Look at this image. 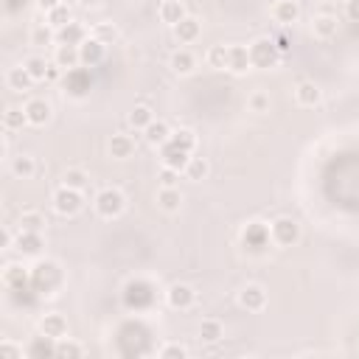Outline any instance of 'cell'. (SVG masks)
Wrapping results in <instances>:
<instances>
[{
	"mask_svg": "<svg viewBox=\"0 0 359 359\" xmlns=\"http://www.w3.org/2000/svg\"><path fill=\"white\" fill-rule=\"evenodd\" d=\"M272 40H275V45H278V51H281V53L290 51V40H286L283 34H278V37H272Z\"/></svg>",
	"mask_w": 359,
	"mask_h": 359,
	"instance_id": "11a10c76",
	"label": "cell"
},
{
	"mask_svg": "<svg viewBox=\"0 0 359 359\" xmlns=\"http://www.w3.org/2000/svg\"><path fill=\"white\" fill-rule=\"evenodd\" d=\"M45 23L51 26V28H62V26H67V23H74V12H70V6L67 3H62V6H56V9H51L48 15H45Z\"/></svg>",
	"mask_w": 359,
	"mask_h": 359,
	"instance_id": "8d00e7d4",
	"label": "cell"
},
{
	"mask_svg": "<svg viewBox=\"0 0 359 359\" xmlns=\"http://www.w3.org/2000/svg\"><path fill=\"white\" fill-rule=\"evenodd\" d=\"M239 306L247 309V312H261V309L267 306V292H264V286L247 283L244 290L239 292Z\"/></svg>",
	"mask_w": 359,
	"mask_h": 359,
	"instance_id": "7c38bea8",
	"label": "cell"
},
{
	"mask_svg": "<svg viewBox=\"0 0 359 359\" xmlns=\"http://www.w3.org/2000/svg\"><path fill=\"white\" fill-rule=\"evenodd\" d=\"M269 93H264V90H256L250 99H247V107L253 110V112H269Z\"/></svg>",
	"mask_w": 359,
	"mask_h": 359,
	"instance_id": "f6af8a7d",
	"label": "cell"
},
{
	"mask_svg": "<svg viewBox=\"0 0 359 359\" xmlns=\"http://www.w3.org/2000/svg\"><path fill=\"white\" fill-rule=\"evenodd\" d=\"M152 121H155V110L149 104H135L132 107V112H129V126L132 129H140L143 132Z\"/></svg>",
	"mask_w": 359,
	"mask_h": 359,
	"instance_id": "4dcf8cb0",
	"label": "cell"
},
{
	"mask_svg": "<svg viewBox=\"0 0 359 359\" xmlns=\"http://www.w3.org/2000/svg\"><path fill=\"white\" fill-rule=\"evenodd\" d=\"M23 110H26L28 126H45L51 121V115H53V110H51V104L45 99H28L23 104Z\"/></svg>",
	"mask_w": 359,
	"mask_h": 359,
	"instance_id": "8fae6325",
	"label": "cell"
},
{
	"mask_svg": "<svg viewBox=\"0 0 359 359\" xmlns=\"http://www.w3.org/2000/svg\"><path fill=\"white\" fill-rule=\"evenodd\" d=\"M90 37L99 40V42H104V45H112V42L118 40V28H115L112 23H96V26L90 28Z\"/></svg>",
	"mask_w": 359,
	"mask_h": 359,
	"instance_id": "60d3db41",
	"label": "cell"
},
{
	"mask_svg": "<svg viewBox=\"0 0 359 359\" xmlns=\"http://www.w3.org/2000/svg\"><path fill=\"white\" fill-rule=\"evenodd\" d=\"M23 67L31 74V79H34V82H45L51 62H48L45 56H40V53H31V56H26V59H23Z\"/></svg>",
	"mask_w": 359,
	"mask_h": 359,
	"instance_id": "f1b7e54d",
	"label": "cell"
},
{
	"mask_svg": "<svg viewBox=\"0 0 359 359\" xmlns=\"http://www.w3.org/2000/svg\"><path fill=\"white\" fill-rule=\"evenodd\" d=\"M298 17H301L298 0H278L272 6V20L281 26H292V23H298Z\"/></svg>",
	"mask_w": 359,
	"mask_h": 359,
	"instance_id": "e0dca14e",
	"label": "cell"
},
{
	"mask_svg": "<svg viewBox=\"0 0 359 359\" xmlns=\"http://www.w3.org/2000/svg\"><path fill=\"white\" fill-rule=\"evenodd\" d=\"M152 301H155V295H152V290H149V283H143V281H132V283H126L124 303H126L129 309H135V312L149 309V306H152Z\"/></svg>",
	"mask_w": 359,
	"mask_h": 359,
	"instance_id": "52a82bcc",
	"label": "cell"
},
{
	"mask_svg": "<svg viewBox=\"0 0 359 359\" xmlns=\"http://www.w3.org/2000/svg\"><path fill=\"white\" fill-rule=\"evenodd\" d=\"M0 247H3V250L15 247V236H12V231H9V228H3V233H0Z\"/></svg>",
	"mask_w": 359,
	"mask_h": 359,
	"instance_id": "f5cc1de1",
	"label": "cell"
},
{
	"mask_svg": "<svg viewBox=\"0 0 359 359\" xmlns=\"http://www.w3.org/2000/svg\"><path fill=\"white\" fill-rule=\"evenodd\" d=\"M188 160H191V155H188V152H183V149H177L174 143H163V147H160V163H163L166 169L185 172Z\"/></svg>",
	"mask_w": 359,
	"mask_h": 359,
	"instance_id": "2e32d148",
	"label": "cell"
},
{
	"mask_svg": "<svg viewBox=\"0 0 359 359\" xmlns=\"http://www.w3.org/2000/svg\"><path fill=\"white\" fill-rule=\"evenodd\" d=\"M12 174H15V177H23V180L34 177V174H37V160H34L31 155H17V158H12Z\"/></svg>",
	"mask_w": 359,
	"mask_h": 359,
	"instance_id": "d590c367",
	"label": "cell"
},
{
	"mask_svg": "<svg viewBox=\"0 0 359 359\" xmlns=\"http://www.w3.org/2000/svg\"><path fill=\"white\" fill-rule=\"evenodd\" d=\"M62 70H65V67H59L56 62H51V67H48V76H45V82H59V79H65V76H62Z\"/></svg>",
	"mask_w": 359,
	"mask_h": 359,
	"instance_id": "816d5d0a",
	"label": "cell"
},
{
	"mask_svg": "<svg viewBox=\"0 0 359 359\" xmlns=\"http://www.w3.org/2000/svg\"><path fill=\"white\" fill-rule=\"evenodd\" d=\"M82 353H85V348H82L79 342L67 340V337L56 340V356H62V359H79Z\"/></svg>",
	"mask_w": 359,
	"mask_h": 359,
	"instance_id": "b9f144b4",
	"label": "cell"
},
{
	"mask_svg": "<svg viewBox=\"0 0 359 359\" xmlns=\"http://www.w3.org/2000/svg\"><path fill=\"white\" fill-rule=\"evenodd\" d=\"M26 3H28V0H6V12H9V15H15V12L26 9Z\"/></svg>",
	"mask_w": 359,
	"mask_h": 359,
	"instance_id": "db71d44e",
	"label": "cell"
},
{
	"mask_svg": "<svg viewBox=\"0 0 359 359\" xmlns=\"http://www.w3.org/2000/svg\"><path fill=\"white\" fill-rule=\"evenodd\" d=\"M253 65H250V51L244 45H228V70L236 76L247 74Z\"/></svg>",
	"mask_w": 359,
	"mask_h": 359,
	"instance_id": "ac0fdd59",
	"label": "cell"
},
{
	"mask_svg": "<svg viewBox=\"0 0 359 359\" xmlns=\"http://www.w3.org/2000/svg\"><path fill=\"white\" fill-rule=\"evenodd\" d=\"M208 172H210V166H208V160L205 158H194L191 155V160H188V166H185V177L191 180V183H199V180H205L208 177Z\"/></svg>",
	"mask_w": 359,
	"mask_h": 359,
	"instance_id": "ab89813d",
	"label": "cell"
},
{
	"mask_svg": "<svg viewBox=\"0 0 359 359\" xmlns=\"http://www.w3.org/2000/svg\"><path fill=\"white\" fill-rule=\"evenodd\" d=\"M15 250L23 256V258H37L42 250H45V242H42V233H28V231H17L15 236Z\"/></svg>",
	"mask_w": 359,
	"mask_h": 359,
	"instance_id": "9c48e42d",
	"label": "cell"
},
{
	"mask_svg": "<svg viewBox=\"0 0 359 359\" xmlns=\"http://www.w3.org/2000/svg\"><path fill=\"white\" fill-rule=\"evenodd\" d=\"M79 3H82V6H87V9H90V6H101V0H79Z\"/></svg>",
	"mask_w": 359,
	"mask_h": 359,
	"instance_id": "9f6ffc18",
	"label": "cell"
},
{
	"mask_svg": "<svg viewBox=\"0 0 359 359\" xmlns=\"http://www.w3.org/2000/svg\"><path fill=\"white\" fill-rule=\"evenodd\" d=\"M225 337V328H222V323L219 320H202L199 323V340L202 342H208V345H213V342H219Z\"/></svg>",
	"mask_w": 359,
	"mask_h": 359,
	"instance_id": "836d02e7",
	"label": "cell"
},
{
	"mask_svg": "<svg viewBox=\"0 0 359 359\" xmlns=\"http://www.w3.org/2000/svg\"><path fill=\"white\" fill-rule=\"evenodd\" d=\"M337 28H340V23H337L334 15H317V17L312 20V34H315L317 40H323V42L334 40V37H337Z\"/></svg>",
	"mask_w": 359,
	"mask_h": 359,
	"instance_id": "7402d4cb",
	"label": "cell"
},
{
	"mask_svg": "<svg viewBox=\"0 0 359 359\" xmlns=\"http://www.w3.org/2000/svg\"><path fill=\"white\" fill-rule=\"evenodd\" d=\"M93 205H96V213L101 219H118L121 213L126 210V197L118 191V188H101L99 194H96V199H93Z\"/></svg>",
	"mask_w": 359,
	"mask_h": 359,
	"instance_id": "7a4b0ae2",
	"label": "cell"
},
{
	"mask_svg": "<svg viewBox=\"0 0 359 359\" xmlns=\"http://www.w3.org/2000/svg\"><path fill=\"white\" fill-rule=\"evenodd\" d=\"M53 202V210L59 217H76V213L85 208V194L79 188H67V185H59L51 197Z\"/></svg>",
	"mask_w": 359,
	"mask_h": 359,
	"instance_id": "277c9868",
	"label": "cell"
},
{
	"mask_svg": "<svg viewBox=\"0 0 359 359\" xmlns=\"http://www.w3.org/2000/svg\"><path fill=\"white\" fill-rule=\"evenodd\" d=\"M26 356H56V340L51 337H37L28 348H26Z\"/></svg>",
	"mask_w": 359,
	"mask_h": 359,
	"instance_id": "74e56055",
	"label": "cell"
},
{
	"mask_svg": "<svg viewBox=\"0 0 359 359\" xmlns=\"http://www.w3.org/2000/svg\"><path fill=\"white\" fill-rule=\"evenodd\" d=\"M87 37H90V31H87L82 23L74 20V23H67V26H62V28L56 31V45H76V48H79Z\"/></svg>",
	"mask_w": 359,
	"mask_h": 359,
	"instance_id": "9a60e30c",
	"label": "cell"
},
{
	"mask_svg": "<svg viewBox=\"0 0 359 359\" xmlns=\"http://www.w3.org/2000/svg\"><path fill=\"white\" fill-rule=\"evenodd\" d=\"M166 303L177 312H185L197 303V292H194V286L188 283H172L169 290H166Z\"/></svg>",
	"mask_w": 359,
	"mask_h": 359,
	"instance_id": "ba28073f",
	"label": "cell"
},
{
	"mask_svg": "<svg viewBox=\"0 0 359 359\" xmlns=\"http://www.w3.org/2000/svg\"><path fill=\"white\" fill-rule=\"evenodd\" d=\"M169 67H172V74L174 76H191L194 70H197V56L191 51H174L172 59H169Z\"/></svg>",
	"mask_w": 359,
	"mask_h": 359,
	"instance_id": "d6986e66",
	"label": "cell"
},
{
	"mask_svg": "<svg viewBox=\"0 0 359 359\" xmlns=\"http://www.w3.org/2000/svg\"><path fill=\"white\" fill-rule=\"evenodd\" d=\"M205 62L213 70H228V45H210L205 53Z\"/></svg>",
	"mask_w": 359,
	"mask_h": 359,
	"instance_id": "f35d334b",
	"label": "cell"
},
{
	"mask_svg": "<svg viewBox=\"0 0 359 359\" xmlns=\"http://www.w3.org/2000/svg\"><path fill=\"white\" fill-rule=\"evenodd\" d=\"M31 286L40 295H53L62 286V269L53 261H40L31 269Z\"/></svg>",
	"mask_w": 359,
	"mask_h": 359,
	"instance_id": "6da1fadb",
	"label": "cell"
},
{
	"mask_svg": "<svg viewBox=\"0 0 359 359\" xmlns=\"http://www.w3.org/2000/svg\"><path fill=\"white\" fill-rule=\"evenodd\" d=\"M6 85H9L12 93H26V90H31V85H37V82L31 79V74H28L23 65H17V67H9V70H6Z\"/></svg>",
	"mask_w": 359,
	"mask_h": 359,
	"instance_id": "ffe728a7",
	"label": "cell"
},
{
	"mask_svg": "<svg viewBox=\"0 0 359 359\" xmlns=\"http://www.w3.org/2000/svg\"><path fill=\"white\" fill-rule=\"evenodd\" d=\"M45 225H48V219H45V213H40V210H23L20 217H17V231L42 233Z\"/></svg>",
	"mask_w": 359,
	"mask_h": 359,
	"instance_id": "d4e9b609",
	"label": "cell"
},
{
	"mask_svg": "<svg viewBox=\"0 0 359 359\" xmlns=\"http://www.w3.org/2000/svg\"><path fill=\"white\" fill-rule=\"evenodd\" d=\"M107 149H110V158H112V160H129V158L135 155V137L118 132V135L110 137Z\"/></svg>",
	"mask_w": 359,
	"mask_h": 359,
	"instance_id": "5bb4252c",
	"label": "cell"
},
{
	"mask_svg": "<svg viewBox=\"0 0 359 359\" xmlns=\"http://www.w3.org/2000/svg\"><path fill=\"white\" fill-rule=\"evenodd\" d=\"M90 85H93V79H90V67H70L67 74H65V93L67 96H74V99H82V96H87L90 93Z\"/></svg>",
	"mask_w": 359,
	"mask_h": 359,
	"instance_id": "8992f818",
	"label": "cell"
},
{
	"mask_svg": "<svg viewBox=\"0 0 359 359\" xmlns=\"http://www.w3.org/2000/svg\"><path fill=\"white\" fill-rule=\"evenodd\" d=\"M51 42H56V28H51L48 23H45V26H37V28L31 31V45L45 48V45H51Z\"/></svg>",
	"mask_w": 359,
	"mask_h": 359,
	"instance_id": "ee69618b",
	"label": "cell"
},
{
	"mask_svg": "<svg viewBox=\"0 0 359 359\" xmlns=\"http://www.w3.org/2000/svg\"><path fill=\"white\" fill-rule=\"evenodd\" d=\"M158 205H160L166 213H177L180 205H183L180 188H163V185H160V191H158Z\"/></svg>",
	"mask_w": 359,
	"mask_h": 359,
	"instance_id": "d6a6232c",
	"label": "cell"
},
{
	"mask_svg": "<svg viewBox=\"0 0 359 359\" xmlns=\"http://www.w3.org/2000/svg\"><path fill=\"white\" fill-rule=\"evenodd\" d=\"M247 51H250V65L253 67H258V70H269V67H275L278 62H281V51H278V45H275V40H269V37H261V40H256L253 45H247Z\"/></svg>",
	"mask_w": 359,
	"mask_h": 359,
	"instance_id": "3957f363",
	"label": "cell"
},
{
	"mask_svg": "<svg viewBox=\"0 0 359 359\" xmlns=\"http://www.w3.org/2000/svg\"><path fill=\"white\" fill-rule=\"evenodd\" d=\"M53 62H56L59 67H65V70L79 67V65H82V59H79V48H76V45H56V51H53Z\"/></svg>",
	"mask_w": 359,
	"mask_h": 359,
	"instance_id": "83f0119b",
	"label": "cell"
},
{
	"mask_svg": "<svg viewBox=\"0 0 359 359\" xmlns=\"http://www.w3.org/2000/svg\"><path fill=\"white\" fill-rule=\"evenodd\" d=\"M269 239L278 247H292L301 242V225L292 217H278L269 222Z\"/></svg>",
	"mask_w": 359,
	"mask_h": 359,
	"instance_id": "5b68a950",
	"label": "cell"
},
{
	"mask_svg": "<svg viewBox=\"0 0 359 359\" xmlns=\"http://www.w3.org/2000/svg\"><path fill=\"white\" fill-rule=\"evenodd\" d=\"M242 242L250 247V250H264L272 239H269V225H261V222H250L244 231H242Z\"/></svg>",
	"mask_w": 359,
	"mask_h": 359,
	"instance_id": "4fadbf2b",
	"label": "cell"
},
{
	"mask_svg": "<svg viewBox=\"0 0 359 359\" xmlns=\"http://www.w3.org/2000/svg\"><path fill=\"white\" fill-rule=\"evenodd\" d=\"M3 283L9 286V290H26V286L31 283V272L26 267H20V264H6Z\"/></svg>",
	"mask_w": 359,
	"mask_h": 359,
	"instance_id": "cb8c5ba5",
	"label": "cell"
},
{
	"mask_svg": "<svg viewBox=\"0 0 359 359\" xmlns=\"http://www.w3.org/2000/svg\"><path fill=\"white\" fill-rule=\"evenodd\" d=\"M169 143H174L177 149H183V152H188V155L197 152V135H194V129H185V126H180L177 132H172Z\"/></svg>",
	"mask_w": 359,
	"mask_h": 359,
	"instance_id": "1f68e13d",
	"label": "cell"
},
{
	"mask_svg": "<svg viewBox=\"0 0 359 359\" xmlns=\"http://www.w3.org/2000/svg\"><path fill=\"white\" fill-rule=\"evenodd\" d=\"M40 334H45V337H51V340H62V337H67V320L62 317V315H45L42 320H40Z\"/></svg>",
	"mask_w": 359,
	"mask_h": 359,
	"instance_id": "603a6c76",
	"label": "cell"
},
{
	"mask_svg": "<svg viewBox=\"0 0 359 359\" xmlns=\"http://www.w3.org/2000/svg\"><path fill=\"white\" fill-rule=\"evenodd\" d=\"M87 172H82V169H67L65 174H62V185H67V188H79V191H85L87 188Z\"/></svg>",
	"mask_w": 359,
	"mask_h": 359,
	"instance_id": "7bdbcfd3",
	"label": "cell"
},
{
	"mask_svg": "<svg viewBox=\"0 0 359 359\" xmlns=\"http://www.w3.org/2000/svg\"><path fill=\"white\" fill-rule=\"evenodd\" d=\"M23 126H28L26 110L23 107H6V112H3V129L6 132H20Z\"/></svg>",
	"mask_w": 359,
	"mask_h": 359,
	"instance_id": "e575fe53",
	"label": "cell"
},
{
	"mask_svg": "<svg viewBox=\"0 0 359 359\" xmlns=\"http://www.w3.org/2000/svg\"><path fill=\"white\" fill-rule=\"evenodd\" d=\"M104 56H107V45L99 42V40H93V37H87V40L79 45L82 67H99V65L104 62Z\"/></svg>",
	"mask_w": 359,
	"mask_h": 359,
	"instance_id": "30bf717a",
	"label": "cell"
},
{
	"mask_svg": "<svg viewBox=\"0 0 359 359\" xmlns=\"http://www.w3.org/2000/svg\"><path fill=\"white\" fill-rule=\"evenodd\" d=\"M23 348L17 345V342H12V340H0V356L3 359H23Z\"/></svg>",
	"mask_w": 359,
	"mask_h": 359,
	"instance_id": "7dc6e473",
	"label": "cell"
},
{
	"mask_svg": "<svg viewBox=\"0 0 359 359\" xmlns=\"http://www.w3.org/2000/svg\"><path fill=\"white\" fill-rule=\"evenodd\" d=\"M180 174H183V172H174V169H166V166H163L158 180H160V185H163V188H177V180H180Z\"/></svg>",
	"mask_w": 359,
	"mask_h": 359,
	"instance_id": "c3c4849f",
	"label": "cell"
},
{
	"mask_svg": "<svg viewBox=\"0 0 359 359\" xmlns=\"http://www.w3.org/2000/svg\"><path fill=\"white\" fill-rule=\"evenodd\" d=\"M295 101H298L301 107H317V104L323 101V93H320V87H317L315 82H301V85L295 87Z\"/></svg>",
	"mask_w": 359,
	"mask_h": 359,
	"instance_id": "484cf974",
	"label": "cell"
},
{
	"mask_svg": "<svg viewBox=\"0 0 359 359\" xmlns=\"http://www.w3.org/2000/svg\"><path fill=\"white\" fill-rule=\"evenodd\" d=\"M34 3H37V9H40L42 15H48L51 9H56V6H62V3H65V0H34Z\"/></svg>",
	"mask_w": 359,
	"mask_h": 359,
	"instance_id": "681fc988",
	"label": "cell"
},
{
	"mask_svg": "<svg viewBox=\"0 0 359 359\" xmlns=\"http://www.w3.org/2000/svg\"><path fill=\"white\" fill-rule=\"evenodd\" d=\"M199 34H202V23H199L197 17H191V15H185V17L174 26V37H177L183 45L197 42V40H199Z\"/></svg>",
	"mask_w": 359,
	"mask_h": 359,
	"instance_id": "44dd1931",
	"label": "cell"
},
{
	"mask_svg": "<svg viewBox=\"0 0 359 359\" xmlns=\"http://www.w3.org/2000/svg\"><path fill=\"white\" fill-rule=\"evenodd\" d=\"M143 137H147V143H152V147H163V143H169V137H172V129H169L166 121L155 118L147 129H143Z\"/></svg>",
	"mask_w": 359,
	"mask_h": 359,
	"instance_id": "4316f807",
	"label": "cell"
},
{
	"mask_svg": "<svg viewBox=\"0 0 359 359\" xmlns=\"http://www.w3.org/2000/svg\"><path fill=\"white\" fill-rule=\"evenodd\" d=\"M158 356H160V359H185V356H188V348L180 345V342H169V345H163V348L158 351Z\"/></svg>",
	"mask_w": 359,
	"mask_h": 359,
	"instance_id": "bcb514c9",
	"label": "cell"
},
{
	"mask_svg": "<svg viewBox=\"0 0 359 359\" xmlns=\"http://www.w3.org/2000/svg\"><path fill=\"white\" fill-rule=\"evenodd\" d=\"M345 15H348V20H351V23H359V0H348Z\"/></svg>",
	"mask_w": 359,
	"mask_h": 359,
	"instance_id": "f907efd6",
	"label": "cell"
},
{
	"mask_svg": "<svg viewBox=\"0 0 359 359\" xmlns=\"http://www.w3.org/2000/svg\"><path fill=\"white\" fill-rule=\"evenodd\" d=\"M183 17H185V6L180 3V0H163V3H160V20H163L166 26L174 28Z\"/></svg>",
	"mask_w": 359,
	"mask_h": 359,
	"instance_id": "f546056e",
	"label": "cell"
}]
</instances>
